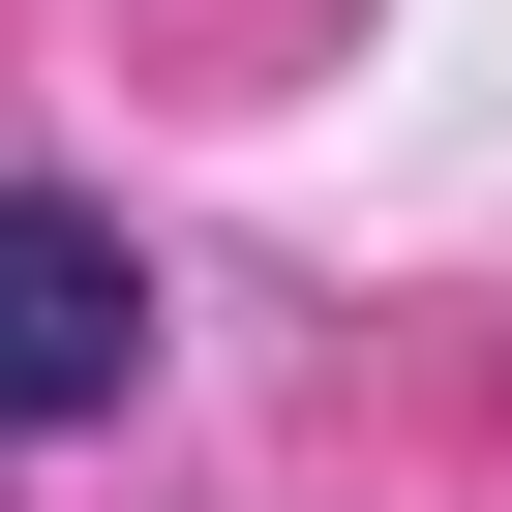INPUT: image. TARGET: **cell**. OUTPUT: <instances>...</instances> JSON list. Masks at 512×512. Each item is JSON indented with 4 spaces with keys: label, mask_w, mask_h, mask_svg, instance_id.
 Listing matches in <instances>:
<instances>
[{
    "label": "cell",
    "mask_w": 512,
    "mask_h": 512,
    "mask_svg": "<svg viewBox=\"0 0 512 512\" xmlns=\"http://www.w3.org/2000/svg\"><path fill=\"white\" fill-rule=\"evenodd\" d=\"M121 362H151V272H121V211L0 181V452H31V422H121Z\"/></svg>",
    "instance_id": "cell-1"
}]
</instances>
